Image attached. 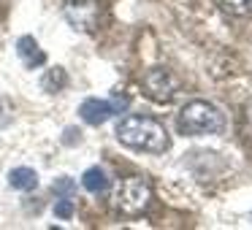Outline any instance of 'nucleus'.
<instances>
[{
	"instance_id": "nucleus-2",
	"label": "nucleus",
	"mask_w": 252,
	"mask_h": 230,
	"mask_svg": "<svg viewBox=\"0 0 252 230\" xmlns=\"http://www.w3.org/2000/svg\"><path fill=\"white\" fill-rule=\"evenodd\" d=\"M176 125L182 136H214L225 130V114L209 100H190L179 111Z\"/></svg>"
},
{
	"instance_id": "nucleus-6",
	"label": "nucleus",
	"mask_w": 252,
	"mask_h": 230,
	"mask_svg": "<svg viewBox=\"0 0 252 230\" xmlns=\"http://www.w3.org/2000/svg\"><path fill=\"white\" fill-rule=\"evenodd\" d=\"M79 116H82L87 125L98 127L103 122H109L114 116V109H111L109 100H100V98H87L82 106H79Z\"/></svg>"
},
{
	"instance_id": "nucleus-16",
	"label": "nucleus",
	"mask_w": 252,
	"mask_h": 230,
	"mask_svg": "<svg viewBox=\"0 0 252 230\" xmlns=\"http://www.w3.org/2000/svg\"><path fill=\"white\" fill-rule=\"evenodd\" d=\"M76 136H82V133L73 130V127H71V130H65V144H76Z\"/></svg>"
},
{
	"instance_id": "nucleus-10",
	"label": "nucleus",
	"mask_w": 252,
	"mask_h": 230,
	"mask_svg": "<svg viewBox=\"0 0 252 230\" xmlns=\"http://www.w3.org/2000/svg\"><path fill=\"white\" fill-rule=\"evenodd\" d=\"M65 84H68V76H65L63 68H49V71L44 73V79H41V87H44L46 92H60Z\"/></svg>"
},
{
	"instance_id": "nucleus-8",
	"label": "nucleus",
	"mask_w": 252,
	"mask_h": 230,
	"mask_svg": "<svg viewBox=\"0 0 252 230\" xmlns=\"http://www.w3.org/2000/svg\"><path fill=\"white\" fill-rule=\"evenodd\" d=\"M82 187H84L87 192H93V195H103V192L111 187V181H109V176H106V171L95 165V168H87V171H84Z\"/></svg>"
},
{
	"instance_id": "nucleus-11",
	"label": "nucleus",
	"mask_w": 252,
	"mask_h": 230,
	"mask_svg": "<svg viewBox=\"0 0 252 230\" xmlns=\"http://www.w3.org/2000/svg\"><path fill=\"white\" fill-rule=\"evenodd\" d=\"M217 6L225 14H233V17H247L252 11V0H217Z\"/></svg>"
},
{
	"instance_id": "nucleus-5",
	"label": "nucleus",
	"mask_w": 252,
	"mask_h": 230,
	"mask_svg": "<svg viewBox=\"0 0 252 230\" xmlns=\"http://www.w3.org/2000/svg\"><path fill=\"white\" fill-rule=\"evenodd\" d=\"M65 17L76 25V30H93L98 19V6L93 0H71L65 6Z\"/></svg>"
},
{
	"instance_id": "nucleus-15",
	"label": "nucleus",
	"mask_w": 252,
	"mask_h": 230,
	"mask_svg": "<svg viewBox=\"0 0 252 230\" xmlns=\"http://www.w3.org/2000/svg\"><path fill=\"white\" fill-rule=\"evenodd\" d=\"M244 136L252 138V103L244 106Z\"/></svg>"
},
{
	"instance_id": "nucleus-13",
	"label": "nucleus",
	"mask_w": 252,
	"mask_h": 230,
	"mask_svg": "<svg viewBox=\"0 0 252 230\" xmlns=\"http://www.w3.org/2000/svg\"><path fill=\"white\" fill-rule=\"evenodd\" d=\"M55 217H60V219H71V217H73V203H71V198H60V201L55 203Z\"/></svg>"
},
{
	"instance_id": "nucleus-17",
	"label": "nucleus",
	"mask_w": 252,
	"mask_h": 230,
	"mask_svg": "<svg viewBox=\"0 0 252 230\" xmlns=\"http://www.w3.org/2000/svg\"><path fill=\"white\" fill-rule=\"evenodd\" d=\"M250 219H252V214H250Z\"/></svg>"
},
{
	"instance_id": "nucleus-7",
	"label": "nucleus",
	"mask_w": 252,
	"mask_h": 230,
	"mask_svg": "<svg viewBox=\"0 0 252 230\" xmlns=\"http://www.w3.org/2000/svg\"><path fill=\"white\" fill-rule=\"evenodd\" d=\"M17 55L28 68H41L46 62V55L38 49V44H35L33 35H22V38L17 41Z\"/></svg>"
},
{
	"instance_id": "nucleus-9",
	"label": "nucleus",
	"mask_w": 252,
	"mask_h": 230,
	"mask_svg": "<svg viewBox=\"0 0 252 230\" xmlns=\"http://www.w3.org/2000/svg\"><path fill=\"white\" fill-rule=\"evenodd\" d=\"M8 184L19 192H30V190L38 187V173H35L33 168H14L11 173H8Z\"/></svg>"
},
{
	"instance_id": "nucleus-14",
	"label": "nucleus",
	"mask_w": 252,
	"mask_h": 230,
	"mask_svg": "<svg viewBox=\"0 0 252 230\" xmlns=\"http://www.w3.org/2000/svg\"><path fill=\"white\" fill-rule=\"evenodd\" d=\"M109 103H111V109H114V114H122V111L130 106V98H127V95H122V92H117Z\"/></svg>"
},
{
	"instance_id": "nucleus-1",
	"label": "nucleus",
	"mask_w": 252,
	"mask_h": 230,
	"mask_svg": "<svg viewBox=\"0 0 252 230\" xmlns=\"http://www.w3.org/2000/svg\"><path fill=\"white\" fill-rule=\"evenodd\" d=\"M117 138L125 146L138 149V152H152V154H163L171 146L165 127L158 119H152V116H138V114L125 116L117 125Z\"/></svg>"
},
{
	"instance_id": "nucleus-12",
	"label": "nucleus",
	"mask_w": 252,
	"mask_h": 230,
	"mask_svg": "<svg viewBox=\"0 0 252 230\" xmlns=\"http://www.w3.org/2000/svg\"><path fill=\"white\" fill-rule=\"evenodd\" d=\"M52 192H55L57 198H73V192H76V181L68 179V176H60V179L52 184Z\"/></svg>"
},
{
	"instance_id": "nucleus-4",
	"label": "nucleus",
	"mask_w": 252,
	"mask_h": 230,
	"mask_svg": "<svg viewBox=\"0 0 252 230\" xmlns=\"http://www.w3.org/2000/svg\"><path fill=\"white\" fill-rule=\"evenodd\" d=\"M176 87H179V82H176V79L171 76V71H165V68H152V71L144 73V89H147L155 100H163V103L171 100L176 95Z\"/></svg>"
},
{
	"instance_id": "nucleus-3",
	"label": "nucleus",
	"mask_w": 252,
	"mask_h": 230,
	"mask_svg": "<svg viewBox=\"0 0 252 230\" xmlns=\"http://www.w3.org/2000/svg\"><path fill=\"white\" fill-rule=\"evenodd\" d=\"M149 201H152V187L141 176L125 179L120 184V190H117V208L122 214H130V217L133 214H141L149 206Z\"/></svg>"
}]
</instances>
